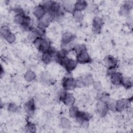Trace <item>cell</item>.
Instances as JSON below:
<instances>
[{
  "label": "cell",
  "mask_w": 133,
  "mask_h": 133,
  "mask_svg": "<svg viewBox=\"0 0 133 133\" xmlns=\"http://www.w3.org/2000/svg\"><path fill=\"white\" fill-rule=\"evenodd\" d=\"M24 109L29 115L31 116L33 114L35 110V105L33 99H30L25 103L24 105Z\"/></svg>",
  "instance_id": "13"
},
{
  "label": "cell",
  "mask_w": 133,
  "mask_h": 133,
  "mask_svg": "<svg viewBox=\"0 0 133 133\" xmlns=\"http://www.w3.org/2000/svg\"><path fill=\"white\" fill-rule=\"evenodd\" d=\"M60 124L61 126L64 128H69L70 127L71 125V123L70 122V121L65 117H62L60 121Z\"/></svg>",
  "instance_id": "23"
},
{
  "label": "cell",
  "mask_w": 133,
  "mask_h": 133,
  "mask_svg": "<svg viewBox=\"0 0 133 133\" xmlns=\"http://www.w3.org/2000/svg\"><path fill=\"white\" fill-rule=\"evenodd\" d=\"M62 86L66 90H70L76 87V80L71 77H65L62 80Z\"/></svg>",
  "instance_id": "4"
},
{
  "label": "cell",
  "mask_w": 133,
  "mask_h": 133,
  "mask_svg": "<svg viewBox=\"0 0 133 133\" xmlns=\"http://www.w3.org/2000/svg\"><path fill=\"white\" fill-rule=\"evenodd\" d=\"M130 10L128 8H127L126 6H125L124 5L123 6H122L120 9V14L122 16H127L129 15V11Z\"/></svg>",
  "instance_id": "28"
},
{
  "label": "cell",
  "mask_w": 133,
  "mask_h": 133,
  "mask_svg": "<svg viewBox=\"0 0 133 133\" xmlns=\"http://www.w3.org/2000/svg\"><path fill=\"white\" fill-rule=\"evenodd\" d=\"M130 104V101L128 99H123L116 101L115 105V110L118 112H122L128 108Z\"/></svg>",
  "instance_id": "8"
},
{
  "label": "cell",
  "mask_w": 133,
  "mask_h": 133,
  "mask_svg": "<svg viewBox=\"0 0 133 133\" xmlns=\"http://www.w3.org/2000/svg\"><path fill=\"white\" fill-rule=\"evenodd\" d=\"M73 15L74 19L77 22H81L83 20L84 15L81 11L74 10L73 11Z\"/></svg>",
  "instance_id": "22"
},
{
  "label": "cell",
  "mask_w": 133,
  "mask_h": 133,
  "mask_svg": "<svg viewBox=\"0 0 133 133\" xmlns=\"http://www.w3.org/2000/svg\"><path fill=\"white\" fill-rule=\"evenodd\" d=\"M87 6V3L84 1H78L74 4V10L81 11L84 10Z\"/></svg>",
  "instance_id": "16"
},
{
  "label": "cell",
  "mask_w": 133,
  "mask_h": 133,
  "mask_svg": "<svg viewBox=\"0 0 133 133\" xmlns=\"http://www.w3.org/2000/svg\"><path fill=\"white\" fill-rule=\"evenodd\" d=\"M74 50L75 51L76 55L79 54L82 51L86 50V47L84 45H77L74 46Z\"/></svg>",
  "instance_id": "26"
},
{
  "label": "cell",
  "mask_w": 133,
  "mask_h": 133,
  "mask_svg": "<svg viewBox=\"0 0 133 133\" xmlns=\"http://www.w3.org/2000/svg\"><path fill=\"white\" fill-rule=\"evenodd\" d=\"M125 88H129L132 87V80L131 78L127 77L126 78H124L122 84Z\"/></svg>",
  "instance_id": "25"
},
{
  "label": "cell",
  "mask_w": 133,
  "mask_h": 133,
  "mask_svg": "<svg viewBox=\"0 0 133 133\" xmlns=\"http://www.w3.org/2000/svg\"><path fill=\"white\" fill-rule=\"evenodd\" d=\"M75 38L74 35L70 33V32H65L62 35V39L61 42L63 46H66L69 45Z\"/></svg>",
  "instance_id": "14"
},
{
  "label": "cell",
  "mask_w": 133,
  "mask_h": 133,
  "mask_svg": "<svg viewBox=\"0 0 133 133\" xmlns=\"http://www.w3.org/2000/svg\"><path fill=\"white\" fill-rule=\"evenodd\" d=\"M111 81L113 84L118 85L122 84L123 81V76L121 73L113 72L111 74Z\"/></svg>",
  "instance_id": "11"
},
{
  "label": "cell",
  "mask_w": 133,
  "mask_h": 133,
  "mask_svg": "<svg viewBox=\"0 0 133 133\" xmlns=\"http://www.w3.org/2000/svg\"><path fill=\"white\" fill-rule=\"evenodd\" d=\"M25 129L26 132H35L36 131V127L33 123L29 122L25 126Z\"/></svg>",
  "instance_id": "24"
},
{
  "label": "cell",
  "mask_w": 133,
  "mask_h": 133,
  "mask_svg": "<svg viewBox=\"0 0 133 133\" xmlns=\"http://www.w3.org/2000/svg\"><path fill=\"white\" fill-rule=\"evenodd\" d=\"M57 62L62 66L65 68L68 72H70L73 70L77 65L76 61L69 59L67 57L57 59Z\"/></svg>",
  "instance_id": "2"
},
{
  "label": "cell",
  "mask_w": 133,
  "mask_h": 133,
  "mask_svg": "<svg viewBox=\"0 0 133 133\" xmlns=\"http://www.w3.org/2000/svg\"><path fill=\"white\" fill-rule=\"evenodd\" d=\"M8 43H14L15 41V40H16V36H15V35L13 34V33H11L9 35H8V36L5 39Z\"/></svg>",
  "instance_id": "29"
},
{
  "label": "cell",
  "mask_w": 133,
  "mask_h": 133,
  "mask_svg": "<svg viewBox=\"0 0 133 133\" xmlns=\"http://www.w3.org/2000/svg\"><path fill=\"white\" fill-rule=\"evenodd\" d=\"M33 12L35 17L38 20L41 19L46 13L45 10L41 5H39L35 7Z\"/></svg>",
  "instance_id": "15"
},
{
  "label": "cell",
  "mask_w": 133,
  "mask_h": 133,
  "mask_svg": "<svg viewBox=\"0 0 133 133\" xmlns=\"http://www.w3.org/2000/svg\"><path fill=\"white\" fill-rule=\"evenodd\" d=\"M18 107L17 106V105L14 103H9L8 106V109L9 111L14 112H16L17 110Z\"/></svg>",
  "instance_id": "30"
},
{
  "label": "cell",
  "mask_w": 133,
  "mask_h": 133,
  "mask_svg": "<svg viewBox=\"0 0 133 133\" xmlns=\"http://www.w3.org/2000/svg\"><path fill=\"white\" fill-rule=\"evenodd\" d=\"M60 99L65 105L69 106L73 105L75 102V98L71 94L66 92H63L60 95Z\"/></svg>",
  "instance_id": "5"
},
{
  "label": "cell",
  "mask_w": 133,
  "mask_h": 133,
  "mask_svg": "<svg viewBox=\"0 0 133 133\" xmlns=\"http://www.w3.org/2000/svg\"><path fill=\"white\" fill-rule=\"evenodd\" d=\"M78 108L74 105H72L69 110V114L71 117H75L78 111Z\"/></svg>",
  "instance_id": "27"
},
{
  "label": "cell",
  "mask_w": 133,
  "mask_h": 133,
  "mask_svg": "<svg viewBox=\"0 0 133 133\" xmlns=\"http://www.w3.org/2000/svg\"><path fill=\"white\" fill-rule=\"evenodd\" d=\"M103 24V20L101 18L99 17H95L92 22V31L94 32L95 33H99Z\"/></svg>",
  "instance_id": "9"
},
{
  "label": "cell",
  "mask_w": 133,
  "mask_h": 133,
  "mask_svg": "<svg viewBox=\"0 0 133 133\" xmlns=\"http://www.w3.org/2000/svg\"><path fill=\"white\" fill-rule=\"evenodd\" d=\"M53 57L54 56L51 54L48 51H46L43 53L42 56V60L45 64H48L52 61Z\"/></svg>",
  "instance_id": "17"
},
{
  "label": "cell",
  "mask_w": 133,
  "mask_h": 133,
  "mask_svg": "<svg viewBox=\"0 0 133 133\" xmlns=\"http://www.w3.org/2000/svg\"><path fill=\"white\" fill-rule=\"evenodd\" d=\"M33 44L37 49L43 53L47 51L51 47L50 41L48 39L42 37L35 38L33 41Z\"/></svg>",
  "instance_id": "1"
},
{
  "label": "cell",
  "mask_w": 133,
  "mask_h": 133,
  "mask_svg": "<svg viewBox=\"0 0 133 133\" xmlns=\"http://www.w3.org/2000/svg\"><path fill=\"white\" fill-rule=\"evenodd\" d=\"M104 61L109 70H114L117 64V59L112 56H108L106 57Z\"/></svg>",
  "instance_id": "12"
},
{
  "label": "cell",
  "mask_w": 133,
  "mask_h": 133,
  "mask_svg": "<svg viewBox=\"0 0 133 133\" xmlns=\"http://www.w3.org/2000/svg\"><path fill=\"white\" fill-rule=\"evenodd\" d=\"M91 117V115L88 113L78 111L75 118L77 122L83 127L87 128L89 125L88 121Z\"/></svg>",
  "instance_id": "3"
},
{
  "label": "cell",
  "mask_w": 133,
  "mask_h": 133,
  "mask_svg": "<svg viewBox=\"0 0 133 133\" xmlns=\"http://www.w3.org/2000/svg\"><path fill=\"white\" fill-rule=\"evenodd\" d=\"M94 83V80L91 75H88L82 79L76 80V87H83L88 86Z\"/></svg>",
  "instance_id": "7"
},
{
  "label": "cell",
  "mask_w": 133,
  "mask_h": 133,
  "mask_svg": "<svg viewBox=\"0 0 133 133\" xmlns=\"http://www.w3.org/2000/svg\"><path fill=\"white\" fill-rule=\"evenodd\" d=\"M94 87H95L96 89L100 90L101 89V86L99 82H96L94 83Z\"/></svg>",
  "instance_id": "31"
},
{
  "label": "cell",
  "mask_w": 133,
  "mask_h": 133,
  "mask_svg": "<svg viewBox=\"0 0 133 133\" xmlns=\"http://www.w3.org/2000/svg\"><path fill=\"white\" fill-rule=\"evenodd\" d=\"M109 108L106 102L100 100L97 104V111L102 116H104L108 112Z\"/></svg>",
  "instance_id": "10"
},
{
  "label": "cell",
  "mask_w": 133,
  "mask_h": 133,
  "mask_svg": "<svg viewBox=\"0 0 133 133\" xmlns=\"http://www.w3.org/2000/svg\"><path fill=\"white\" fill-rule=\"evenodd\" d=\"M35 78H36L35 73L31 70L28 71L24 75V78L28 82L33 81L35 79Z\"/></svg>",
  "instance_id": "19"
},
{
  "label": "cell",
  "mask_w": 133,
  "mask_h": 133,
  "mask_svg": "<svg viewBox=\"0 0 133 133\" xmlns=\"http://www.w3.org/2000/svg\"><path fill=\"white\" fill-rule=\"evenodd\" d=\"M11 33L9 28L7 26H3L1 29V35L5 39H6L8 35Z\"/></svg>",
  "instance_id": "21"
},
{
  "label": "cell",
  "mask_w": 133,
  "mask_h": 133,
  "mask_svg": "<svg viewBox=\"0 0 133 133\" xmlns=\"http://www.w3.org/2000/svg\"><path fill=\"white\" fill-rule=\"evenodd\" d=\"M26 17V15L23 13H21V14H16V15L15 17V22L18 24L20 25H22L24 19Z\"/></svg>",
  "instance_id": "18"
},
{
  "label": "cell",
  "mask_w": 133,
  "mask_h": 133,
  "mask_svg": "<svg viewBox=\"0 0 133 133\" xmlns=\"http://www.w3.org/2000/svg\"><path fill=\"white\" fill-rule=\"evenodd\" d=\"M63 9L68 12H73L74 11V4L69 2H65L63 4Z\"/></svg>",
  "instance_id": "20"
},
{
  "label": "cell",
  "mask_w": 133,
  "mask_h": 133,
  "mask_svg": "<svg viewBox=\"0 0 133 133\" xmlns=\"http://www.w3.org/2000/svg\"><path fill=\"white\" fill-rule=\"evenodd\" d=\"M91 61V59L86 50L82 51L76 56V62L79 63H87L90 62Z\"/></svg>",
  "instance_id": "6"
}]
</instances>
